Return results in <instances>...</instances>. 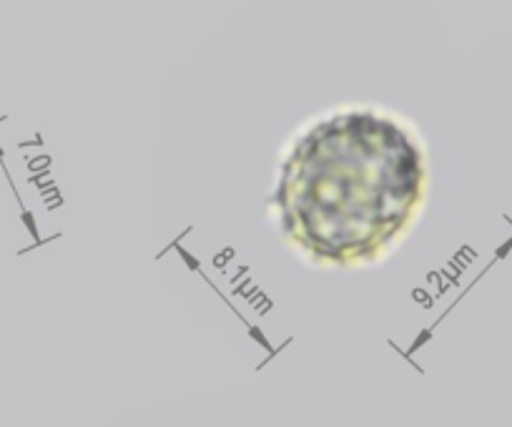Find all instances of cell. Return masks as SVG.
Wrapping results in <instances>:
<instances>
[{
    "mask_svg": "<svg viewBox=\"0 0 512 427\" xmlns=\"http://www.w3.org/2000/svg\"><path fill=\"white\" fill-rule=\"evenodd\" d=\"M430 186L420 136L377 109L309 124L284 154L272 211L284 242L319 267H367L410 234Z\"/></svg>",
    "mask_w": 512,
    "mask_h": 427,
    "instance_id": "obj_1",
    "label": "cell"
}]
</instances>
